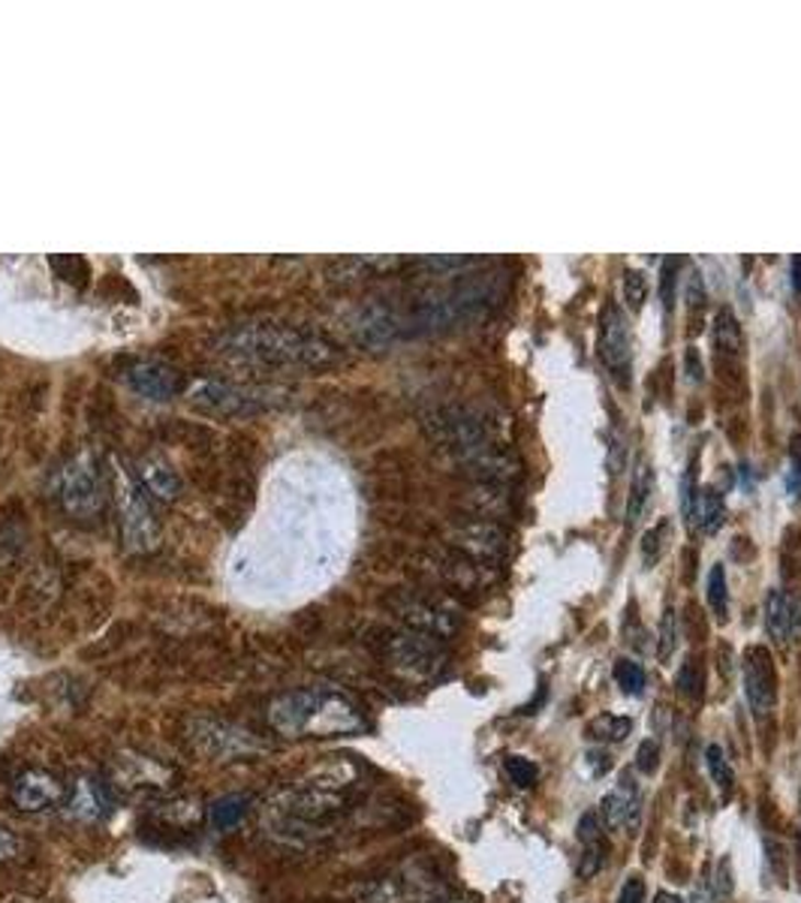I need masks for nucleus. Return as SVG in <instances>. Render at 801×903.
I'll return each mask as SVG.
<instances>
[{
    "label": "nucleus",
    "mask_w": 801,
    "mask_h": 903,
    "mask_svg": "<svg viewBox=\"0 0 801 903\" xmlns=\"http://www.w3.org/2000/svg\"><path fill=\"white\" fill-rule=\"evenodd\" d=\"M353 765H329L319 768L307 777L305 783H295L278 795L269 804L266 822L271 834H278L283 840H314L317 834H326L331 822L347 810V795L343 789L356 783Z\"/></svg>",
    "instance_id": "nucleus-1"
},
{
    "label": "nucleus",
    "mask_w": 801,
    "mask_h": 903,
    "mask_svg": "<svg viewBox=\"0 0 801 903\" xmlns=\"http://www.w3.org/2000/svg\"><path fill=\"white\" fill-rule=\"evenodd\" d=\"M269 726L283 738H343L365 732L362 708L335 687H298L269 704Z\"/></svg>",
    "instance_id": "nucleus-2"
},
{
    "label": "nucleus",
    "mask_w": 801,
    "mask_h": 903,
    "mask_svg": "<svg viewBox=\"0 0 801 903\" xmlns=\"http://www.w3.org/2000/svg\"><path fill=\"white\" fill-rule=\"evenodd\" d=\"M214 347L226 355H236L245 362L274 364V368H329L341 359L335 343L319 338L314 331L274 326V323H248L233 326L214 338Z\"/></svg>",
    "instance_id": "nucleus-3"
},
{
    "label": "nucleus",
    "mask_w": 801,
    "mask_h": 903,
    "mask_svg": "<svg viewBox=\"0 0 801 903\" xmlns=\"http://www.w3.org/2000/svg\"><path fill=\"white\" fill-rule=\"evenodd\" d=\"M380 657L386 659L392 671H398L407 680H435L447 669V651L431 635L413 633V630H395L380 639Z\"/></svg>",
    "instance_id": "nucleus-4"
},
{
    "label": "nucleus",
    "mask_w": 801,
    "mask_h": 903,
    "mask_svg": "<svg viewBox=\"0 0 801 903\" xmlns=\"http://www.w3.org/2000/svg\"><path fill=\"white\" fill-rule=\"evenodd\" d=\"M109 787L127 801L169 798L176 787V771L142 753H119L109 765Z\"/></svg>",
    "instance_id": "nucleus-5"
},
{
    "label": "nucleus",
    "mask_w": 801,
    "mask_h": 903,
    "mask_svg": "<svg viewBox=\"0 0 801 903\" xmlns=\"http://www.w3.org/2000/svg\"><path fill=\"white\" fill-rule=\"evenodd\" d=\"M188 738L193 741V747L208 756L214 763H236V759H250L257 753L269 750V744L257 738L250 729L229 723V720H212V716H200L193 720L188 729Z\"/></svg>",
    "instance_id": "nucleus-6"
},
{
    "label": "nucleus",
    "mask_w": 801,
    "mask_h": 903,
    "mask_svg": "<svg viewBox=\"0 0 801 903\" xmlns=\"http://www.w3.org/2000/svg\"><path fill=\"white\" fill-rule=\"evenodd\" d=\"M425 428L431 431V437L440 447L455 452L464 464H473L476 458L488 455L495 449L485 425L473 413L461 410V407H443V410L428 413Z\"/></svg>",
    "instance_id": "nucleus-7"
},
{
    "label": "nucleus",
    "mask_w": 801,
    "mask_h": 903,
    "mask_svg": "<svg viewBox=\"0 0 801 903\" xmlns=\"http://www.w3.org/2000/svg\"><path fill=\"white\" fill-rule=\"evenodd\" d=\"M184 398L208 413H221V416H248V413H260L266 410V407H271V404H278V392H271V388L236 386V383H224V380H193V383H188V388H184Z\"/></svg>",
    "instance_id": "nucleus-8"
},
{
    "label": "nucleus",
    "mask_w": 801,
    "mask_h": 903,
    "mask_svg": "<svg viewBox=\"0 0 801 903\" xmlns=\"http://www.w3.org/2000/svg\"><path fill=\"white\" fill-rule=\"evenodd\" d=\"M115 500H119L124 545L131 552H151L154 545H157V537H160L157 518H154L148 497L139 492V485L121 467L115 470Z\"/></svg>",
    "instance_id": "nucleus-9"
},
{
    "label": "nucleus",
    "mask_w": 801,
    "mask_h": 903,
    "mask_svg": "<svg viewBox=\"0 0 801 903\" xmlns=\"http://www.w3.org/2000/svg\"><path fill=\"white\" fill-rule=\"evenodd\" d=\"M447 894L435 873L419 868H404L383 880L365 885L356 903H435Z\"/></svg>",
    "instance_id": "nucleus-10"
},
{
    "label": "nucleus",
    "mask_w": 801,
    "mask_h": 903,
    "mask_svg": "<svg viewBox=\"0 0 801 903\" xmlns=\"http://www.w3.org/2000/svg\"><path fill=\"white\" fill-rule=\"evenodd\" d=\"M60 500L76 518H91L103 504V485L91 455H76L60 473Z\"/></svg>",
    "instance_id": "nucleus-11"
},
{
    "label": "nucleus",
    "mask_w": 801,
    "mask_h": 903,
    "mask_svg": "<svg viewBox=\"0 0 801 903\" xmlns=\"http://www.w3.org/2000/svg\"><path fill=\"white\" fill-rule=\"evenodd\" d=\"M390 609L395 611V618H398L407 630L431 635L437 642H443L449 635L459 633V614L452 609H447V606L435 602V599L400 594V597L390 599Z\"/></svg>",
    "instance_id": "nucleus-12"
},
{
    "label": "nucleus",
    "mask_w": 801,
    "mask_h": 903,
    "mask_svg": "<svg viewBox=\"0 0 801 903\" xmlns=\"http://www.w3.org/2000/svg\"><path fill=\"white\" fill-rule=\"evenodd\" d=\"M600 359L609 368V374L627 386V374H630V364H633V338H630V326L621 307L609 302L602 307L600 317Z\"/></svg>",
    "instance_id": "nucleus-13"
},
{
    "label": "nucleus",
    "mask_w": 801,
    "mask_h": 903,
    "mask_svg": "<svg viewBox=\"0 0 801 903\" xmlns=\"http://www.w3.org/2000/svg\"><path fill=\"white\" fill-rule=\"evenodd\" d=\"M744 692L756 714L766 716L778 704V669L768 647L751 645L744 651Z\"/></svg>",
    "instance_id": "nucleus-14"
},
{
    "label": "nucleus",
    "mask_w": 801,
    "mask_h": 903,
    "mask_svg": "<svg viewBox=\"0 0 801 903\" xmlns=\"http://www.w3.org/2000/svg\"><path fill=\"white\" fill-rule=\"evenodd\" d=\"M64 798H67V787L55 775L43 771V768L24 771V775L12 780L10 787L12 808L22 810V813H40V810L58 808Z\"/></svg>",
    "instance_id": "nucleus-15"
},
{
    "label": "nucleus",
    "mask_w": 801,
    "mask_h": 903,
    "mask_svg": "<svg viewBox=\"0 0 801 903\" xmlns=\"http://www.w3.org/2000/svg\"><path fill=\"white\" fill-rule=\"evenodd\" d=\"M124 383L142 395V398L151 400H169L184 395L188 380L181 371H176L172 364L163 362H136L124 371Z\"/></svg>",
    "instance_id": "nucleus-16"
},
{
    "label": "nucleus",
    "mask_w": 801,
    "mask_h": 903,
    "mask_svg": "<svg viewBox=\"0 0 801 903\" xmlns=\"http://www.w3.org/2000/svg\"><path fill=\"white\" fill-rule=\"evenodd\" d=\"M353 338L365 347H386L392 340H398L404 335V319L398 311H392L390 305H365L362 311H356L353 323Z\"/></svg>",
    "instance_id": "nucleus-17"
},
{
    "label": "nucleus",
    "mask_w": 801,
    "mask_h": 903,
    "mask_svg": "<svg viewBox=\"0 0 801 903\" xmlns=\"http://www.w3.org/2000/svg\"><path fill=\"white\" fill-rule=\"evenodd\" d=\"M455 545L471 554L473 561H500L509 549V540L495 521H467L464 528L455 530Z\"/></svg>",
    "instance_id": "nucleus-18"
},
{
    "label": "nucleus",
    "mask_w": 801,
    "mask_h": 903,
    "mask_svg": "<svg viewBox=\"0 0 801 903\" xmlns=\"http://www.w3.org/2000/svg\"><path fill=\"white\" fill-rule=\"evenodd\" d=\"M766 630L780 645H790V642L801 639V606L787 590H771L768 594Z\"/></svg>",
    "instance_id": "nucleus-19"
},
{
    "label": "nucleus",
    "mask_w": 801,
    "mask_h": 903,
    "mask_svg": "<svg viewBox=\"0 0 801 903\" xmlns=\"http://www.w3.org/2000/svg\"><path fill=\"white\" fill-rule=\"evenodd\" d=\"M639 816V787L630 780V775L621 777V783L602 795L600 820L606 828H630Z\"/></svg>",
    "instance_id": "nucleus-20"
},
{
    "label": "nucleus",
    "mask_w": 801,
    "mask_h": 903,
    "mask_svg": "<svg viewBox=\"0 0 801 903\" xmlns=\"http://www.w3.org/2000/svg\"><path fill=\"white\" fill-rule=\"evenodd\" d=\"M136 470H139L142 485H145L154 497H160V500H176L178 494H181V476H178L176 467H172L166 458L145 455L139 464H136Z\"/></svg>",
    "instance_id": "nucleus-21"
},
{
    "label": "nucleus",
    "mask_w": 801,
    "mask_h": 903,
    "mask_svg": "<svg viewBox=\"0 0 801 903\" xmlns=\"http://www.w3.org/2000/svg\"><path fill=\"white\" fill-rule=\"evenodd\" d=\"M67 813L79 822H100L106 816V792L91 777L76 780L67 798Z\"/></svg>",
    "instance_id": "nucleus-22"
},
{
    "label": "nucleus",
    "mask_w": 801,
    "mask_h": 903,
    "mask_svg": "<svg viewBox=\"0 0 801 903\" xmlns=\"http://www.w3.org/2000/svg\"><path fill=\"white\" fill-rule=\"evenodd\" d=\"M690 521L696 524L699 533H714L723 524V494L718 488H699L690 506Z\"/></svg>",
    "instance_id": "nucleus-23"
},
{
    "label": "nucleus",
    "mask_w": 801,
    "mask_h": 903,
    "mask_svg": "<svg viewBox=\"0 0 801 903\" xmlns=\"http://www.w3.org/2000/svg\"><path fill=\"white\" fill-rule=\"evenodd\" d=\"M154 822H157V828H169V832H176V828H181V832H188V828H196V822H200V808H196V801H176V798H166L160 808L154 810Z\"/></svg>",
    "instance_id": "nucleus-24"
},
{
    "label": "nucleus",
    "mask_w": 801,
    "mask_h": 903,
    "mask_svg": "<svg viewBox=\"0 0 801 903\" xmlns=\"http://www.w3.org/2000/svg\"><path fill=\"white\" fill-rule=\"evenodd\" d=\"M714 347H718L720 359H726V355L738 359L744 350V331L730 307H720L718 317H714Z\"/></svg>",
    "instance_id": "nucleus-25"
},
{
    "label": "nucleus",
    "mask_w": 801,
    "mask_h": 903,
    "mask_svg": "<svg viewBox=\"0 0 801 903\" xmlns=\"http://www.w3.org/2000/svg\"><path fill=\"white\" fill-rule=\"evenodd\" d=\"M651 492H654V470L651 464L642 458L633 470V485H630V500H627V524H636L645 506L651 500Z\"/></svg>",
    "instance_id": "nucleus-26"
},
{
    "label": "nucleus",
    "mask_w": 801,
    "mask_h": 903,
    "mask_svg": "<svg viewBox=\"0 0 801 903\" xmlns=\"http://www.w3.org/2000/svg\"><path fill=\"white\" fill-rule=\"evenodd\" d=\"M250 810L248 795H224L212 804V825L217 832H233L238 828Z\"/></svg>",
    "instance_id": "nucleus-27"
},
{
    "label": "nucleus",
    "mask_w": 801,
    "mask_h": 903,
    "mask_svg": "<svg viewBox=\"0 0 801 903\" xmlns=\"http://www.w3.org/2000/svg\"><path fill=\"white\" fill-rule=\"evenodd\" d=\"M630 732H633V720L630 716L600 714L588 723V738L602 741V744H621Z\"/></svg>",
    "instance_id": "nucleus-28"
},
{
    "label": "nucleus",
    "mask_w": 801,
    "mask_h": 903,
    "mask_svg": "<svg viewBox=\"0 0 801 903\" xmlns=\"http://www.w3.org/2000/svg\"><path fill=\"white\" fill-rule=\"evenodd\" d=\"M675 687H678V692H681L684 699H690V702H699V699H702V692H706V669H702V659L696 657V654H690V657L681 663V671H678V678H675Z\"/></svg>",
    "instance_id": "nucleus-29"
},
{
    "label": "nucleus",
    "mask_w": 801,
    "mask_h": 903,
    "mask_svg": "<svg viewBox=\"0 0 801 903\" xmlns=\"http://www.w3.org/2000/svg\"><path fill=\"white\" fill-rule=\"evenodd\" d=\"M708 606L720 623L730 618V587H726L723 566H711V573H708Z\"/></svg>",
    "instance_id": "nucleus-30"
},
{
    "label": "nucleus",
    "mask_w": 801,
    "mask_h": 903,
    "mask_svg": "<svg viewBox=\"0 0 801 903\" xmlns=\"http://www.w3.org/2000/svg\"><path fill=\"white\" fill-rule=\"evenodd\" d=\"M706 763H708V771H711V780L718 783L720 792H723V795H730L732 787H735V775H732L730 759L723 756V747H720V744H711V747H708Z\"/></svg>",
    "instance_id": "nucleus-31"
},
{
    "label": "nucleus",
    "mask_w": 801,
    "mask_h": 903,
    "mask_svg": "<svg viewBox=\"0 0 801 903\" xmlns=\"http://www.w3.org/2000/svg\"><path fill=\"white\" fill-rule=\"evenodd\" d=\"M614 680H618V687L627 692V696H642V690H645V669L639 666L636 659H618V666H614Z\"/></svg>",
    "instance_id": "nucleus-32"
},
{
    "label": "nucleus",
    "mask_w": 801,
    "mask_h": 903,
    "mask_svg": "<svg viewBox=\"0 0 801 903\" xmlns=\"http://www.w3.org/2000/svg\"><path fill=\"white\" fill-rule=\"evenodd\" d=\"M504 768H507L509 780L519 789H531L533 783H537V777H540L537 765H533L531 759H524V756H507Z\"/></svg>",
    "instance_id": "nucleus-33"
},
{
    "label": "nucleus",
    "mask_w": 801,
    "mask_h": 903,
    "mask_svg": "<svg viewBox=\"0 0 801 903\" xmlns=\"http://www.w3.org/2000/svg\"><path fill=\"white\" fill-rule=\"evenodd\" d=\"M624 298L633 311H642V305L648 302V278L645 271H627L624 274Z\"/></svg>",
    "instance_id": "nucleus-34"
},
{
    "label": "nucleus",
    "mask_w": 801,
    "mask_h": 903,
    "mask_svg": "<svg viewBox=\"0 0 801 903\" xmlns=\"http://www.w3.org/2000/svg\"><path fill=\"white\" fill-rule=\"evenodd\" d=\"M675 645H678V623H675V609L663 611V623H661V639H657V657L666 663V659L675 654Z\"/></svg>",
    "instance_id": "nucleus-35"
},
{
    "label": "nucleus",
    "mask_w": 801,
    "mask_h": 903,
    "mask_svg": "<svg viewBox=\"0 0 801 903\" xmlns=\"http://www.w3.org/2000/svg\"><path fill=\"white\" fill-rule=\"evenodd\" d=\"M684 298H687V311H690V319H696V314L706 307L708 302V293H706V283H702V274L696 269H690V274H687V286H684Z\"/></svg>",
    "instance_id": "nucleus-36"
},
{
    "label": "nucleus",
    "mask_w": 801,
    "mask_h": 903,
    "mask_svg": "<svg viewBox=\"0 0 801 903\" xmlns=\"http://www.w3.org/2000/svg\"><path fill=\"white\" fill-rule=\"evenodd\" d=\"M606 861V840L602 844H585V853H582V861H578V877L582 880H590L597 877Z\"/></svg>",
    "instance_id": "nucleus-37"
},
{
    "label": "nucleus",
    "mask_w": 801,
    "mask_h": 903,
    "mask_svg": "<svg viewBox=\"0 0 801 903\" xmlns=\"http://www.w3.org/2000/svg\"><path fill=\"white\" fill-rule=\"evenodd\" d=\"M636 768L642 775H654L661 768V744L654 738L642 741L636 750Z\"/></svg>",
    "instance_id": "nucleus-38"
},
{
    "label": "nucleus",
    "mask_w": 801,
    "mask_h": 903,
    "mask_svg": "<svg viewBox=\"0 0 801 903\" xmlns=\"http://www.w3.org/2000/svg\"><path fill=\"white\" fill-rule=\"evenodd\" d=\"M678 271H681V259L678 257H666L663 259V305L672 307L675 305V283H678Z\"/></svg>",
    "instance_id": "nucleus-39"
},
{
    "label": "nucleus",
    "mask_w": 801,
    "mask_h": 903,
    "mask_svg": "<svg viewBox=\"0 0 801 903\" xmlns=\"http://www.w3.org/2000/svg\"><path fill=\"white\" fill-rule=\"evenodd\" d=\"M602 832H606V825H602L600 813H585V816L578 820V840H582V846L602 844V840H606Z\"/></svg>",
    "instance_id": "nucleus-40"
},
{
    "label": "nucleus",
    "mask_w": 801,
    "mask_h": 903,
    "mask_svg": "<svg viewBox=\"0 0 801 903\" xmlns=\"http://www.w3.org/2000/svg\"><path fill=\"white\" fill-rule=\"evenodd\" d=\"M19 853H22V844H19L15 832H12V828H7V825H0V865H7V861H15V858H19Z\"/></svg>",
    "instance_id": "nucleus-41"
},
{
    "label": "nucleus",
    "mask_w": 801,
    "mask_h": 903,
    "mask_svg": "<svg viewBox=\"0 0 801 903\" xmlns=\"http://www.w3.org/2000/svg\"><path fill=\"white\" fill-rule=\"evenodd\" d=\"M666 528H669V524L663 521L661 530L654 528V530H648V533H645V542H642V554H645V564H654V561L661 557V545H663L661 540L666 537Z\"/></svg>",
    "instance_id": "nucleus-42"
},
{
    "label": "nucleus",
    "mask_w": 801,
    "mask_h": 903,
    "mask_svg": "<svg viewBox=\"0 0 801 903\" xmlns=\"http://www.w3.org/2000/svg\"><path fill=\"white\" fill-rule=\"evenodd\" d=\"M618 903H645V880L639 873L627 877L624 889L618 894Z\"/></svg>",
    "instance_id": "nucleus-43"
},
{
    "label": "nucleus",
    "mask_w": 801,
    "mask_h": 903,
    "mask_svg": "<svg viewBox=\"0 0 801 903\" xmlns=\"http://www.w3.org/2000/svg\"><path fill=\"white\" fill-rule=\"evenodd\" d=\"M714 892H718V898H730V894H732V865H730V858H720L718 880H714Z\"/></svg>",
    "instance_id": "nucleus-44"
},
{
    "label": "nucleus",
    "mask_w": 801,
    "mask_h": 903,
    "mask_svg": "<svg viewBox=\"0 0 801 903\" xmlns=\"http://www.w3.org/2000/svg\"><path fill=\"white\" fill-rule=\"evenodd\" d=\"M768 846V861H771V868H775V873H778L780 880L787 877V865H783V846H775V840H766Z\"/></svg>",
    "instance_id": "nucleus-45"
},
{
    "label": "nucleus",
    "mask_w": 801,
    "mask_h": 903,
    "mask_svg": "<svg viewBox=\"0 0 801 903\" xmlns=\"http://www.w3.org/2000/svg\"><path fill=\"white\" fill-rule=\"evenodd\" d=\"M792 293H796V298L801 302V253L792 257Z\"/></svg>",
    "instance_id": "nucleus-46"
},
{
    "label": "nucleus",
    "mask_w": 801,
    "mask_h": 903,
    "mask_svg": "<svg viewBox=\"0 0 801 903\" xmlns=\"http://www.w3.org/2000/svg\"><path fill=\"white\" fill-rule=\"evenodd\" d=\"M588 763L594 765V775H602V771H609V768H612V759H606L602 753H590Z\"/></svg>",
    "instance_id": "nucleus-47"
},
{
    "label": "nucleus",
    "mask_w": 801,
    "mask_h": 903,
    "mask_svg": "<svg viewBox=\"0 0 801 903\" xmlns=\"http://www.w3.org/2000/svg\"><path fill=\"white\" fill-rule=\"evenodd\" d=\"M687 368H690V376H693V380H699V376H702V371H699V355H696V350L687 352Z\"/></svg>",
    "instance_id": "nucleus-48"
},
{
    "label": "nucleus",
    "mask_w": 801,
    "mask_h": 903,
    "mask_svg": "<svg viewBox=\"0 0 801 903\" xmlns=\"http://www.w3.org/2000/svg\"><path fill=\"white\" fill-rule=\"evenodd\" d=\"M654 903H684V901H681V898H678V894L661 892V894H657V898H654Z\"/></svg>",
    "instance_id": "nucleus-49"
},
{
    "label": "nucleus",
    "mask_w": 801,
    "mask_h": 903,
    "mask_svg": "<svg viewBox=\"0 0 801 903\" xmlns=\"http://www.w3.org/2000/svg\"><path fill=\"white\" fill-rule=\"evenodd\" d=\"M796 880H799V889H801V837L796 840Z\"/></svg>",
    "instance_id": "nucleus-50"
},
{
    "label": "nucleus",
    "mask_w": 801,
    "mask_h": 903,
    "mask_svg": "<svg viewBox=\"0 0 801 903\" xmlns=\"http://www.w3.org/2000/svg\"><path fill=\"white\" fill-rule=\"evenodd\" d=\"M693 903H711V898H708V894L699 889V892H696V898H693Z\"/></svg>",
    "instance_id": "nucleus-51"
},
{
    "label": "nucleus",
    "mask_w": 801,
    "mask_h": 903,
    "mask_svg": "<svg viewBox=\"0 0 801 903\" xmlns=\"http://www.w3.org/2000/svg\"><path fill=\"white\" fill-rule=\"evenodd\" d=\"M435 903H464V901H435Z\"/></svg>",
    "instance_id": "nucleus-52"
}]
</instances>
